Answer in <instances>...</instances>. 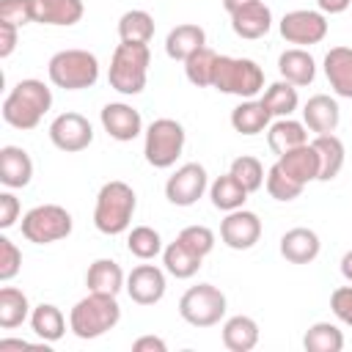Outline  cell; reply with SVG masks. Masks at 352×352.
I'll list each match as a JSON object with an SVG mask.
<instances>
[{
  "mask_svg": "<svg viewBox=\"0 0 352 352\" xmlns=\"http://www.w3.org/2000/svg\"><path fill=\"white\" fill-rule=\"evenodd\" d=\"M118 38L124 44H148L154 38V16L143 8L124 11L118 19Z\"/></svg>",
  "mask_w": 352,
  "mask_h": 352,
  "instance_id": "31",
  "label": "cell"
},
{
  "mask_svg": "<svg viewBox=\"0 0 352 352\" xmlns=\"http://www.w3.org/2000/svg\"><path fill=\"white\" fill-rule=\"evenodd\" d=\"M85 14L82 0H33V22L69 28L77 25Z\"/></svg>",
  "mask_w": 352,
  "mask_h": 352,
  "instance_id": "18",
  "label": "cell"
},
{
  "mask_svg": "<svg viewBox=\"0 0 352 352\" xmlns=\"http://www.w3.org/2000/svg\"><path fill=\"white\" fill-rule=\"evenodd\" d=\"M206 47V30L195 22H182L165 36V55L170 60H187L195 50Z\"/></svg>",
  "mask_w": 352,
  "mask_h": 352,
  "instance_id": "23",
  "label": "cell"
},
{
  "mask_svg": "<svg viewBox=\"0 0 352 352\" xmlns=\"http://www.w3.org/2000/svg\"><path fill=\"white\" fill-rule=\"evenodd\" d=\"M118 322H121V305H118L116 294L88 292L69 311V330L77 338H82V341H91V338L104 336Z\"/></svg>",
  "mask_w": 352,
  "mask_h": 352,
  "instance_id": "3",
  "label": "cell"
},
{
  "mask_svg": "<svg viewBox=\"0 0 352 352\" xmlns=\"http://www.w3.org/2000/svg\"><path fill=\"white\" fill-rule=\"evenodd\" d=\"M278 30H280V36L289 44L311 47V44L324 41V36H327V16L322 11H314V8H294V11L283 14Z\"/></svg>",
  "mask_w": 352,
  "mask_h": 352,
  "instance_id": "10",
  "label": "cell"
},
{
  "mask_svg": "<svg viewBox=\"0 0 352 352\" xmlns=\"http://www.w3.org/2000/svg\"><path fill=\"white\" fill-rule=\"evenodd\" d=\"M19 270H22V250L8 236H0V280L8 283Z\"/></svg>",
  "mask_w": 352,
  "mask_h": 352,
  "instance_id": "43",
  "label": "cell"
},
{
  "mask_svg": "<svg viewBox=\"0 0 352 352\" xmlns=\"http://www.w3.org/2000/svg\"><path fill=\"white\" fill-rule=\"evenodd\" d=\"M126 294L132 302L138 305H154L165 297V289H168V280H165V272L154 264H138L132 267V272L126 275Z\"/></svg>",
  "mask_w": 352,
  "mask_h": 352,
  "instance_id": "14",
  "label": "cell"
},
{
  "mask_svg": "<svg viewBox=\"0 0 352 352\" xmlns=\"http://www.w3.org/2000/svg\"><path fill=\"white\" fill-rule=\"evenodd\" d=\"M308 143V126L302 121H294L292 116L289 118H278L267 126V146L280 157L297 146Z\"/></svg>",
  "mask_w": 352,
  "mask_h": 352,
  "instance_id": "26",
  "label": "cell"
},
{
  "mask_svg": "<svg viewBox=\"0 0 352 352\" xmlns=\"http://www.w3.org/2000/svg\"><path fill=\"white\" fill-rule=\"evenodd\" d=\"M352 6V0H316V8L327 16V14H344Z\"/></svg>",
  "mask_w": 352,
  "mask_h": 352,
  "instance_id": "48",
  "label": "cell"
},
{
  "mask_svg": "<svg viewBox=\"0 0 352 352\" xmlns=\"http://www.w3.org/2000/svg\"><path fill=\"white\" fill-rule=\"evenodd\" d=\"M311 146L319 154V182L336 179L344 168V143H341V138H336L333 132L330 135H316L311 140Z\"/></svg>",
  "mask_w": 352,
  "mask_h": 352,
  "instance_id": "30",
  "label": "cell"
},
{
  "mask_svg": "<svg viewBox=\"0 0 352 352\" xmlns=\"http://www.w3.org/2000/svg\"><path fill=\"white\" fill-rule=\"evenodd\" d=\"M206 187H209L206 168L201 162H184L182 168L173 170V176H168V182H165V198L173 206H192L206 192Z\"/></svg>",
  "mask_w": 352,
  "mask_h": 352,
  "instance_id": "12",
  "label": "cell"
},
{
  "mask_svg": "<svg viewBox=\"0 0 352 352\" xmlns=\"http://www.w3.org/2000/svg\"><path fill=\"white\" fill-rule=\"evenodd\" d=\"M6 349H30V344L22 341V338H3L0 341V352H6Z\"/></svg>",
  "mask_w": 352,
  "mask_h": 352,
  "instance_id": "49",
  "label": "cell"
},
{
  "mask_svg": "<svg viewBox=\"0 0 352 352\" xmlns=\"http://www.w3.org/2000/svg\"><path fill=\"white\" fill-rule=\"evenodd\" d=\"M305 352H341L344 349V333L333 322H314L302 336Z\"/></svg>",
  "mask_w": 352,
  "mask_h": 352,
  "instance_id": "36",
  "label": "cell"
},
{
  "mask_svg": "<svg viewBox=\"0 0 352 352\" xmlns=\"http://www.w3.org/2000/svg\"><path fill=\"white\" fill-rule=\"evenodd\" d=\"M261 104L270 110V116L275 118H289L297 107H300V96H297V85L278 80L272 85H267V91L261 94Z\"/></svg>",
  "mask_w": 352,
  "mask_h": 352,
  "instance_id": "34",
  "label": "cell"
},
{
  "mask_svg": "<svg viewBox=\"0 0 352 352\" xmlns=\"http://www.w3.org/2000/svg\"><path fill=\"white\" fill-rule=\"evenodd\" d=\"M148 63H151L148 44H124L121 41L113 50L110 69H107L110 88L124 94V96L140 94L146 88V80H148Z\"/></svg>",
  "mask_w": 352,
  "mask_h": 352,
  "instance_id": "4",
  "label": "cell"
},
{
  "mask_svg": "<svg viewBox=\"0 0 352 352\" xmlns=\"http://www.w3.org/2000/svg\"><path fill=\"white\" fill-rule=\"evenodd\" d=\"M50 82L63 91H82L96 85L99 80V60L88 50H60L47 63Z\"/></svg>",
  "mask_w": 352,
  "mask_h": 352,
  "instance_id": "5",
  "label": "cell"
},
{
  "mask_svg": "<svg viewBox=\"0 0 352 352\" xmlns=\"http://www.w3.org/2000/svg\"><path fill=\"white\" fill-rule=\"evenodd\" d=\"M248 190L231 176V173H223L217 176L212 184H209V198H212V206L220 209V212H234V209H242L245 201H248Z\"/></svg>",
  "mask_w": 352,
  "mask_h": 352,
  "instance_id": "32",
  "label": "cell"
},
{
  "mask_svg": "<svg viewBox=\"0 0 352 352\" xmlns=\"http://www.w3.org/2000/svg\"><path fill=\"white\" fill-rule=\"evenodd\" d=\"M330 308L336 314L338 322H344L346 327H352V286H338L330 294Z\"/></svg>",
  "mask_w": 352,
  "mask_h": 352,
  "instance_id": "44",
  "label": "cell"
},
{
  "mask_svg": "<svg viewBox=\"0 0 352 352\" xmlns=\"http://www.w3.org/2000/svg\"><path fill=\"white\" fill-rule=\"evenodd\" d=\"M176 239H179L184 248H190L195 256H201V258H206V256L214 250V231L206 228V226H187V228L179 231Z\"/></svg>",
  "mask_w": 352,
  "mask_h": 352,
  "instance_id": "41",
  "label": "cell"
},
{
  "mask_svg": "<svg viewBox=\"0 0 352 352\" xmlns=\"http://www.w3.org/2000/svg\"><path fill=\"white\" fill-rule=\"evenodd\" d=\"M212 88H217L220 94L239 96V99H253L256 94L264 91V72L250 58L220 55L217 58V66H214Z\"/></svg>",
  "mask_w": 352,
  "mask_h": 352,
  "instance_id": "6",
  "label": "cell"
},
{
  "mask_svg": "<svg viewBox=\"0 0 352 352\" xmlns=\"http://www.w3.org/2000/svg\"><path fill=\"white\" fill-rule=\"evenodd\" d=\"M264 187H267L270 198H275V201H283V204H289V201L300 198V192L305 190V184H300V182H294L292 176H286V173L278 168V162H275V165L267 170Z\"/></svg>",
  "mask_w": 352,
  "mask_h": 352,
  "instance_id": "40",
  "label": "cell"
},
{
  "mask_svg": "<svg viewBox=\"0 0 352 352\" xmlns=\"http://www.w3.org/2000/svg\"><path fill=\"white\" fill-rule=\"evenodd\" d=\"M341 275H344V280L352 283V250H346V253L341 256Z\"/></svg>",
  "mask_w": 352,
  "mask_h": 352,
  "instance_id": "50",
  "label": "cell"
},
{
  "mask_svg": "<svg viewBox=\"0 0 352 352\" xmlns=\"http://www.w3.org/2000/svg\"><path fill=\"white\" fill-rule=\"evenodd\" d=\"M319 250H322V242L314 228L297 226L280 236V256L289 264H311L319 256Z\"/></svg>",
  "mask_w": 352,
  "mask_h": 352,
  "instance_id": "16",
  "label": "cell"
},
{
  "mask_svg": "<svg viewBox=\"0 0 352 352\" xmlns=\"http://www.w3.org/2000/svg\"><path fill=\"white\" fill-rule=\"evenodd\" d=\"M135 209H138V195L126 182H121V179L104 182L96 192L94 226H96V231H102L107 236H118V234L129 231Z\"/></svg>",
  "mask_w": 352,
  "mask_h": 352,
  "instance_id": "2",
  "label": "cell"
},
{
  "mask_svg": "<svg viewBox=\"0 0 352 352\" xmlns=\"http://www.w3.org/2000/svg\"><path fill=\"white\" fill-rule=\"evenodd\" d=\"M0 22L25 28L33 22V0H0Z\"/></svg>",
  "mask_w": 352,
  "mask_h": 352,
  "instance_id": "42",
  "label": "cell"
},
{
  "mask_svg": "<svg viewBox=\"0 0 352 352\" xmlns=\"http://www.w3.org/2000/svg\"><path fill=\"white\" fill-rule=\"evenodd\" d=\"M270 28H272V11H270V6H264V0L231 14V30L239 38H248V41L261 38L270 33Z\"/></svg>",
  "mask_w": 352,
  "mask_h": 352,
  "instance_id": "20",
  "label": "cell"
},
{
  "mask_svg": "<svg viewBox=\"0 0 352 352\" xmlns=\"http://www.w3.org/2000/svg\"><path fill=\"white\" fill-rule=\"evenodd\" d=\"M85 286H88V292L118 297V292L126 286V275H124L121 264H116L113 258H96L85 272Z\"/></svg>",
  "mask_w": 352,
  "mask_h": 352,
  "instance_id": "25",
  "label": "cell"
},
{
  "mask_svg": "<svg viewBox=\"0 0 352 352\" xmlns=\"http://www.w3.org/2000/svg\"><path fill=\"white\" fill-rule=\"evenodd\" d=\"M187 132L176 118H154L143 132V154L151 168H170L184 151Z\"/></svg>",
  "mask_w": 352,
  "mask_h": 352,
  "instance_id": "7",
  "label": "cell"
},
{
  "mask_svg": "<svg viewBox=\"0 0 352 352\" xmlns=\"http://www.w3.org/2000/svg\"><path fill=\"white\" fill-rule=\"evenodd\" d=\"M132 349L135 352H168V344L160 336H140L132 341Z\"/></svg>",
  "mask_w": 352,
  "mask_h": 352,
  "instance_id": "47",
  "label": "cell"
},
{
  "mask_svg": "<svg viewBox=\"0 0 352 352\" xmlns=\"http://www.w3.org/2000/svg\"><path fill=\"white\" fill-rule=\"evenodd\" d=\"M25 319H30V302L22 289L16 286H3L0 289V327L14 330Z\"/></svg>",
  "mask_w": 352,
  "mask_h": 352,
  "instance_id": "35",
  "label": "cell"
},
{
  "mask_svg": "<svg viewBox=\"0 0 352 352\" xmlns=\"http://www.w3.org/2000/svg\"><path fill=\"white\" fill-rule=\"evenodd\" d=\"M278 168L292 176L294 182L300 184H308V182H319V154L311 143H302L286 154L278 157Z\"/></svg>",
  "mask_w": 352,
  "mask_h": 352,
  "instance_id": "19",
  "label": "cell"
},
{
  "mask_svg": "<svg viewBox=\"0 0 352 352\" xmlns=\"http://www.w3.org/2000/svg\"><path fill=\"white\" fill-rule=\"evenodd\" d=\"M30 327H33V333H36L44 344H55V341H60L63 333H66V316H63V311H60L58 305L41 302V305H36V308L30 311Z\"/></svg>",
  "mask_w": 352,
  "mask_h": 352,
  "instance_id": "28",
  "label": "cell"
},
{
  "mask_svg": "<svg viewBox=\"0 0 352 352\" xmlns=\"http://www.w3.org/2000/svg\"><path fill=\"white\" fill-rule=\"evenodd\" d=\"M50 107H52V91L41 80L28 77V80H19L3 99V121L14 129L28 132L41 124Z\"/></svg>",
  "mask_w": 352,
  "mask_h": 352,
  "instance_id": "1",
  "label": "cell"
},
{
  "mask_svg": "<svg viewBox=\"0 0 352 352\" xmlns=\"http://www.w3.org/2000/svg\"><path fill=\"white\" fill-rule=\"evenodd\" d=\"M16 38H19V28L0 22V58H8L16 50Z\"/></svg>",
  "mask_w": 352,
  "mask_h": 352,
  "instance_id": "46",
  "label": "cell"
},
{
  "mask_svg": "<svg viewBox=\"0 0 352 352\" xmlns=\"http://www.w3.org/2000/svg\"><path fill=\"white\" fill-rule=\"evenodd\" d=\"M338 121H341V107H338V102H336L333 96H327V94L311 96V99L305 102V107H302V124H305L311 132H316V135H330V132H336Z\"/></svg>",
  "mask_w": 352,
  "mask_h": 352,
  "instance_id": "17",
  "label": "cell"
},
{
  "mask_svg": "<svg viewBox=\"0 0 352 352\" xmlns=\"http://www.w3.org/2000/svg\"><path fill=\"white\" fill-rule=\"evenodd\" d=\"M33 179V160L19 146H3L0 148V182L11 190L28 187Z\"/></svg>",
  "mask_w": 352,
  "mask_h": 352,
  "instance_id": "22",
  "label": "cell"
},
{
  "mask_svg": "<svg viewBox=\"0 0 352 352\" xmlns=\"http://www.w3.org/2000/svg\"><path fill=\"white\" fill-rule=\"evenodd\" d=\"M220 239L231 250H250L261 239V220H258V214L245 209V206L234 209V212H226V217L220 220Z\"/></svg>",
  "mask_w": 352,
  "mask_h": 352,
  "instance_id": "13",
  "label": "cell"
},
{
  "mask_svg": "<svg viewBox=\"0 0 352 352\" xmlns=\"http://www.w3.org/2000/svg\"><path fill=\"white\" fill-rule=\"evenodd\" d=\"M324 77L341 99H352V47H333L324 55Z\"/></svg>",
  "mask_w": 352,
  "mask_h": 352,
  "instance_id": "24",
  "label": "cell"
},
{
  "mask_svg": "<svg viewBox=\"0 0 352 352\" xmlns=\"http://www.w3.org/2000/svg\"><path fill=\"white\" fill-rule=\"evenodd\" d=\"M278 72L286 82L302 88V85H311L314 77H316V60L308 50L302 47H292V50H283L278 55Z\"/></svg>",
  "mask_w": 352,
  "mask_h": 352,
  "instance_id": "21",
  "label": "cell"
},
{
  "mask_svg": "<svg viewBox=\"0 0 352 352\" xmlns=\"http://www.w3.org/2000/svg\"><path fill=\"white\" fill-rule=\"evenodd\" d=\"M226 294L214 283L190 286L179 300V316L192 327H214L226 316Z\"/></svg>",
  "mask_w": 352,
  "mask_h": 352,
  "instance_id": "9",
  "label": "cell"
},
{
  "mask_svg": "<svg viewBox=\"0 0 352 352\" xmlns=\"http://www.w3.org/2000/svg\"><path fill=\"white\" fill-rule=\"evenodd\" d=\"M201 256H195L190 248H184L179 239H173L170 245L162 248V264H165V272L179 278V280H187L192 278L198 270H201Z\"/></svg>",
  "mask_w": 352,
  "mask_h": 352,
  "instance_id": "33",
  "label": "cell"
},
{
  "mask_svg": "<svg viewBox=\"0 0 352 352\" xmlns=\"http://www.w3.org/2000/svg\"><path fill=\"white\" fill-rule=\"evenodd\" d=\"M99 121H102L104 132L113 140H118V143H129V140H135L143 132L140 113L132 104H126V102H110V104H104L102 113H99Z\"/></svg>",
  "mask_w": 352,
  "mask_h": 352,
  "instance_id": "15",
  "label": "cell"
},
{
  "mask_svg": "<svg viewBox=\"0 0 352 352\" xmlns=\"http://www.w3.org/2000/svg\"><path fill=\"white\" fill-rule=\"evenodd\" d=\"M217 58H220V55H217L214 50H209V47L195 50V52L184 60V74H187V80H190L195 88H212Z\"/></svg>",
  "mask_w": 352,
  "mask_h": 352,
  "instance_id": "37",
  "label": "cell"
},
{
  "mask_svg": "<svg viewBox=\"0 0 352 352\" xmlns=\"http://www.w3.org/2000/svg\"><path fill=\"white\" fill-rule=\"evenodd\" d=\"M126 248H129V253L135 256V258H140V261H151V258H157L160 253H162V236H160V231H154L151 226H135L129 234H126Z\"/></svg>",
  "mask_w": 352,
  "mask_h": 352,
  "instance_id": "38",
  "label": "cell"
},
{
  "mask_svg": "<svg viewBox=\"0 0 352 352\" xmlns=\"http://www.w3.org/2000/svg\"><path fill=\"white\" fill-rule=\"evenodd\" d=\"M19 212H22L19 198H16L14 192H0V228H3V231L11 228V226L19 220Z\"/></svg>",
  "mask_w": 352,
  "mask_h": 352,
  "instance_id": "45",
  "label": "cell"
},
{
  "mask_svg": "<svg viewBox=\"0 0 352 352\" xmlns=\"http://www.w3.org/2000/svg\"><path fill=\"white\" fill-rule=\"evenodd\" d=\"M253 3H258V0H223V8H226L228 14H234V11H239V8H245V6H253Z\"/></svg>",
  "mask_w": 352,
  "mask_h": 352,
  "instance_id": "51",
  "label": "cell"
},
{
  "mask_svg": "<svg viewBox=\"0 0 352 352\" xmlns=\"http://www.w3.org/2000/svg\"><path fill=\"white\" fill-rule=\"evenodd\" d=\"M22 236L33 245H52L72 234L74 220L72 214L58 204H38L22 217Z\"/></svg>",
  "mask_w": 352,
  "mask_h": 352,
  "instance_id": "8",
  "label": "cell"
},
{
  "mask_svg": "<svg viewBox=\"0 0 352 352\" xmlns=\"http://www.w3.org/2000/svg\"><path fill=\"white\" fill-rule=\"evenodd\" d=\"M50 140H52L55 148H60L66 154H77V151H85L94 143V126L85 116H80L74 110H66V113L52 118Z\"/></svg>",
  "mask_w": 352,
  "mask_h": 352,
  "instance_id": "11",
  "label": "cell"
},
{
  "mask_svg": "<svg viewBox=\"0 0 352 352\" xmlns=\"http://www.w3.org/2000/svg\"><path fill=\"white\" fill-rule=\"evenodd\" d=\"M223 346L231 352H250L258 344V324L253 316L236 314L223 322Z\"/></svg>",
  "mask_w": 352,
  "mask_h": 352,
  "instance_id": "27",
  "label": "cell"
},
{
  "mask_svg": "<svg viewBox=\"0 0 352 352\" xmlns=\"http://www.w3.org/2000/svg\"><path fill=\"white\" fill-rule=\"evenodd\" d=\"M228 173L248 190V192H256V190H261V184H264V179H267V173H264V165L256 160V157H250V154H242V157H236L234 162H231V168H228Z\"/></svg>",
  "mask_w": 352,
  "mask_h": 352,
  "instance_id": "39",
  "label": "cell"
},
{
  "mask_svg": "<svg viewBox=\"0 0 352 352\" xmlns=\"http://www.w3.org/2000/svg\"><path fill=\"white\" fill-rule=\"evenodd\" d=\"M270 110L261 104V99H245L231 110V126L239 135H258L270 126Z\"/></svg>",
  "mask_w": 352,
  "mask_h": 352,
  "instance_id": "29",
  "label": "cell"
}]
</instances>
